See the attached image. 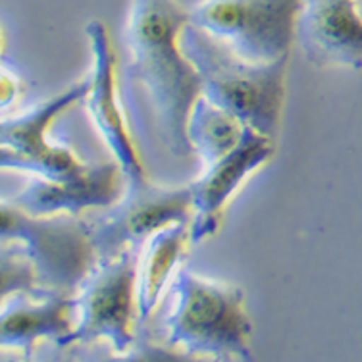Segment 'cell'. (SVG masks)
Wrapping results in <instances>:
<instances>
[{
  "instance_id": "3957f363",
  "label": "cell",
  "mask_w": 362,
  "mask_h": 362,
  "mask_svg": "<svg viewBox=\"0 0 362 362\" xmlns=\"http://www.w3.org/2000/svg\"><path fill=\"white\" fill-rule=\"evenodd\" d=\"M174 293L175 307L166 320L170 345L218 361H251L252 324L245 313V295L239 287L180 270Z\"/></svg>"
},
{
  "instance_id": "2e32d148",
  "label": "cell",
  "mask_w": 362,
  "mask_h": 362,
  "mask_svg": "<svg viewBox=\"0 0 362 362\" xmlns=\"http://www.w3.org/2000/svg\"><path fill=\"white\" fill-rule=\"evenodd\" d=\"M2 300L8 299L10 293H23L29 297L49 295L37 279L35 268L29 262L25 252L21 251L18 241H2Z\"/></svg>"
},
{
  "instance_id": "8fae6325",
  "label": "cell",
  "mask_w": 362,
  "mask_h": 362,
  "mask_svg": "<svg viewBox=\"0 0 362 362\" xmlns=\"http://www.w3.org/2000/svg\"><path fill=\"white\" fill-rule=\"evenodd\" d=\"M297 41L318 68H362V18L353 0H303Z\"/></svg>"
},
{
  "instance_id": "30bf717a",
  "label": "cell",
  "mask_w": 362,
  "mask_h": 362,
  "mask_svg": "<svg viewBox=\"0 0 362 362\" xmlns=\"http://www.w3.org/2000/svg\"><path fill=\"white\" fill-rule=\"evenodd\" d=\"M274 153L276 146L272 143V137L258 133L251 126H245L241 141L235 148L210 164L209 172L189 185L195 210L189 233L191 241H202L216 233L223 209L230 202L231 195L255 170L264 166Z\"/></svg>"
},
{
  "instance_id": "9a60e30c",
  "label": "cell",
  "mask_w": 362,
  "mask_h": 362,
  "mask_svg": "<svg viewBox=\"0 0 362 362\" xmlns=\"http://www.w3.org/2000/svg\"><path fill=\"white\" fill-rule=\"evenodd\" d=\"M245 124L223 110L206 97H199L191 108L187 122V135L195 151L206 166L218 162L222 156L231 153L241 141Z\"/></svg>"
},
{
  "instance_id": "4fadbf2b",
  "label": "cell",
  "mask_w": 362,
  "mask_h": 362,
  "mask_svg": "<svg viewBox=\"0 0 362 362\" xmlns=\"http://www.w3.org/2000/svg\"><path fill=\"white\" fill-rule=\"evenodd\" d=\"M29 295H14L12 303L4 300L0 316V345L4 349L31 351L39 339H52L56 345L74 332L71 310L77 299H68L66 293H49L28 299Z\"/></svg>"
},
{
  "instance_id": "9c48e42d",
  "label": "cell",
  "mask_w": 362,
  "mask_h": 362,
  "mask_svg": "<svg viewBox=\"0 0 362 362\" xmlns=\"http://www.w3.org/2000/svg\"><path fill=\"white\" fill-rule=\"evenodd\" d=\"M85 33L93 52L90 89L85 97L87 108L103 139L106 141V145L122 168L127 187L139 185L146 181L145 168L141 164L139 154L133 146L126 122L119 112L118 98H116V54L112 50L108 29L103 21L95 20L85 25Z\"/></svg>"
},
{
  "instance_id": "5bb4252c",
  "label": "cell",
  "mask_w": 362,
  "mask_h": 362,
  "mask_svg": "<svg viewBox=\"0 0 362 362\" xmlns=\"http://www.w3.org/2000/svg\"><path fill=\"white\" fill-rule=\"evenodd\" d=\"M187 228L189 223H174L148 237L145 260L141 266L139 291H137L139 322H145L158 305L168 278L183 255L185 241L191 233Z\"/></svg>"
},
{
  "instance_id": "52a82bcc",
  "label": "cell",
  "mask_w": 362,
  "mask_h": 362,
  "mask_svg": "<svg viewBox=\"0 0 362 362\" xmlns=\"http://www.w3.org/2000/svg\"><path fill=\"white\" fill-rule=\"evenodd\" d=\"M90 81L71 85L60 95L45 100L18 118H4L0 124V162L2 168L35 172L42 177L60 180L83 172L87 164L70 148L50 145L47 132L52 119L68 106L85 100Z\"/></svg>"
},
{
  "instance_id": "ba28073f",
  "label": "cell",
  "mask_w": 362,
  "mask_h": 362,
  "mask_svg": "<svg viewBox=\"0 0 362 362\" xmlns=\"http://www.w3.org/2000/svg\"><path fill=\"white\" fill-rule=\"evenodd\" d=\"M193 195L191 189H164L143 181L127 187V195L119 206L90 228V239L98 260L112 258L126 251L127 245L148 241L156 231L174 223H191Z\"/></svg>"
},
{
  "instance_id": "5b68a950",
  "label": "cell",
  "mask_w": 362,
  "mask_h": 362,
  "mask_svg": "<svg viewBox=\"0 0 362 362\" xmlns=\"http://www.w3.org/2000/svg\"><path fill=\"white\" fill-rule=\"evenodd\" d=\"M303 0H202L189 21L251 62H274L289 54L297 39Z\"/></svg>"
},
{
  "instance_id": "7a4b0ae2",
  "label": "cell",
  "mask_w": 362,
  "mask_h": 362,
  "mask_svg": "<svg viewBox=\"0 0 362 362\" xmlns=\"http://www.w3.org/2000/svg\"><path fill=\"white\" fill-rule=\"evenodd\" d=\"M180 47L202 81V97L251 126L276 137L286 97L289 54L274 62H251L237 56L220 39L189 21Z\"/></svg>"
},
{
  "instance_id": "7c38bea8",
  "label": "cell",
  "mask_w": 362,
  "mask_h": 362,
  "mask_svg": "<svg viewBox=\"0 0 362 362\" xmlns=\"http://www.w3.org/2000/svg\"><path fill=\"white\" fill-rule=\"evenodd\" d=\"M119 164L87 166L79 174L50 180L39 177L16 197L14 204L33 216H54L58 212L77 214L85 209H106L119 199Z\"/></svg>"
},
{
  "instance_id": "6da1fadb",
  "label": "cell",
  "mask_w": 362,
  "mask_h": 362,
  "mask_svg": "<svg viewBox=\"0 0 362 362\" xmlns=\"http://www.w3.org/2000/svg\"><path fill=\"white\" fill-rule=\"evenodd\" d=\"M187 23L189 12L175 0H132L126 28L127 83L145 90L162 141L177 158L195 153L187 122L202 95L201 76L180 47Z\"/></svg>"
},
{
  "instance_id": "277c9868",
  "label": "cell",
  "mask_w": 362,
  "mask_h": 362,
  "mask_svg": "<svg viewBox=\"0 0 362 362\" xmlns=\"http://www.w3.org/2000/svg\"><path fill=\"white\" fill-rule=\"evenodd\" d=\"M2 241H18L33 264L45 291L70 293L81 287L98 257L90 228L66 216H33L20 206L2 202Z\"/></svg>"
},
{
  "instance_id": "8992f818",
  "label": "cell",
  "mask_w": 362,
  "mask_h": 362,
  "mask_svg": "<svg viewBox=\"0 0 362 362\" xmlns=\"http://www.w3.org/2000/svg\"><path fill=\"white\" fill-rule=\"evenodd\" d=\"M135 279L137 266L129 249L100 260L81 284V295L77 299L79 320L58 347L106 339L118 353L129 351L135 343Z\"/></svg>"
}]
</instances>
